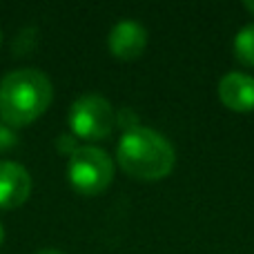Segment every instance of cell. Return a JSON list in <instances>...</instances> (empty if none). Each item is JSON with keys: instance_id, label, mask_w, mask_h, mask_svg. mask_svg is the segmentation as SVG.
I'll list each match as a JSON object with an SVG mask.
<instances>
[{"instance_id": "2e32d148", "label": "cell", "mask_w": 254, "mask_h": 254, "mask_svg": "<svg viewBox=\"0 0 254 254\" xmlns=\"http://www.w3.org/2000/svg\"><path fill=\"white\" fill-rule=\"evenodd\" d=\"M0 43H2V34H0Z\"/></svg>"}, {"instance_id": "4fadbf2b", "label": "cell", "mask_w": 254, "mask_h": 254, "mask_svg": "<svg viewBox=\"0 0 254 254\" xmlns=\"http://www.w3.org/2000/svg\"><path fill=\"white\" fill-rule=\"evenodd\" d=\"M36 254H65V252L56 250V248H43V250H38Z\"/></svg>"}, {"instance_id": "3957f363", "label": "cell", "mask_w": 254, "mask_h": 254, "mask_svg": "<svg viewBox=\"0 0 254 254\" xmlns=\"http://www.w3.org/2000/svg\"><path fill=\"white\" fill-rule=\"evenodd\" d=\"M67 179L83 196H96L110 188L114 179V161L96 145H80L67 163Z\"/></svg>"}, {"instance_id": "5bb4252c", "label": "cell", "mask_w": 254, "mask_h": 254, "mask_svg": "<svg viewBox=\"0 0 254 254\" xmlns=\"http://www.w3.org/2000/svg\"><path fill=\"white\" fill-rule=\"evenodd\" d=\"M243 7H246L248 11H250L252 16H254V0H246V2H243Z\"/></svg>"}, {"instance_id": "9c48e42d", "label": "cell", "mask_w": 254, "mask_h": 254, "mask_svg": "<svg viewBox=\"0 0 254 254\" xmlns=\"http://www.w3.org/2000/svg\"><path fill=\"white\" fill-rule=\"evenodd\" d=\"M36 47H38V27H34V25L22 27L11 40L13 56H29Z\"/></svg>"}, {"instance_id": "8992f818", "label": "cell", "mask_w": 254, "mask_h": 254, "mask_svg": "<svg viewBox=\"0 0 254 254\" xmlns=\"http://www.w3.org/2000/svg\"><path fill=\"white\" fill-rule=\"evenodd\" d=\"M34 181L31 174L13 161H0V210L20 207L29 198Z\"/></svg>"}, {"instance_id": "277c9868", "label": "cell", "mask_w": 254, "mask_h": 254, "mask_svg": "<svg viewBox=\"0 0 254 254\" xmlns=\"http://www.w3.org/2000/svg\"><path fill=\"white\" fill-rule=\"evenodd\" d=\"M67 121L76 138L101 140L114 131L116 112L112 103L101 94H83L71 103Z\"/></svg>"}, {"instance_id": "30bf717a", "label": "cell", "mask_w": 254, "mask_h": 254, "mask_svg": "<svg viewBox=\"0 0 254 254\" xmlns=\"http://www.w3.org/2000/svg\"><path fill=\"white\" fill-rule=\"evenodd\" d=\"M16 145H18L16 129L0 121V152H4V149H11V147H16Z\"/></svg>"}, {"instance_id": "7a4b0ae2", "label": "cell", "mask_w": 254, "mask_h": 254, "mask_svg": "<svg viewBox=\"0 0 254 254\" xmlns=\"http://www.w3.org/2000/svg\"><path fill=\"white\" fill-rule=\"evenodd\" d=\"M116 161L131 179L152 183L172 174L176 165V149L161 131L140 125L123 131L116 147Z\"/></svg>"}, {"instance_id": "52a82bcc", "label": "cell", "mask_w": 254, "mask_h": 254, "mask_svg": "<svg viewBox=\"0 0 254 254\" xmlns=\"http://www.w3.org/2000/svg\"><path fill=\"white\" fill-rule=\"evenodd\" d=\"M219 98L230 112H254V76L246 71H228L219 80Z\"/></svg>"}, {"instance_id": "6da1fadb", "label": "cell", "mask_w": 254, "mask_h": 254, "mask_svg": "<svg viewBox=\"0 0 254 254\" xmlns=\"http://www.w3.org/2000/svg\"><path fill=\"white\" fill-rule=\"evenodd\" d=\"M54 85L36 67L13 69L0 80V121L9 127H25L47 112Z\"/></svg>"}, {"instance_id": "8fae6325", "label": "cell", "mask_w": 254, "mask_h": 254, "mask_svg": "<svg viewBox=\"0 0 254 254\" xmlns=\"http://www.w3.org/2000/svg\"><path fill=\"white\" fill-rule=\"evenodd\" d=\"M116 125L123 127L125 131L134 129V127H140V123H138V116H136L134 112L129 110V107H123L121 112H116Z\"/></svg>"}, {"instance_id": "9a60e30c", "label": "cell", "mask_w": 254, "mask_h": 254, "mask_svg": "<svg viewBox=\"0 0 254 254\" xmlns=\"http://www.w3.org/2000/svg\"><path fill=\"white\" fill-rule=\"evenodd\" d=\"M2 241H4V228H2V223H0V246H2Z\"/></svg>"}, {"instance_id": "5b68a950", "label": "cell", "mask_w": 254, "mask_h": 254, "mask_svg": "<svg viewBox=\"0 0 254 254\" xmlns=\"http://www.w3.org/2000/svg\"><path fill=\"white\" fill-rule=\"evenodd\" d=\"M149 43V34L145 25L131 18H123L110 29L107 36V47L110 54L119 61H136L140 54L145 52Z\"/></svg>"}, {"instance_id": "ba28073f", "label": "cell", "mask_w": 254, "mask_h": 254, "mask_svg": "<svg viewBox=\"0 0 254 254\" xmlns=\"http://www.w3.org/2000/svg\"><path fill=\"white\" fill-rule=\"evenodd\" d=\"M234 58L246 67H254V22L246 25L234 36Z\"/></svg>"}, {"instance_id": "7c38bea8", "label": "cell", "mask_w": 254, "mask_h": 254, "mask_svg": "<svg viewBox=\"0 0 254 254\" xmlns=\"http://www.w3.org/2000/svg\"><path fill=\"white\" fill-rule=\"evenodd\" d=\"M56 147H58V152H61V154L71 156V154H74L80 145H78V140H76L74 134H61V136H58V140H56Z\"/></svg>"}]
</instances>
